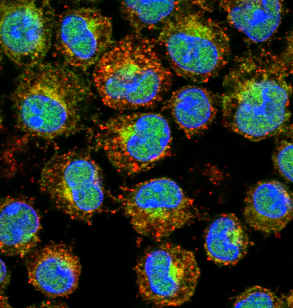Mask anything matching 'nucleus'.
Returning <instances> with one entry per match:
<instances>
[{"mask_svg": "<svg viewBox=\"0 0 293 308\" xmlns=\"http://www.w3.org/2000/svg\"><path fill=\"white\" fill-rule=\"evenodd\" d=\"M84 80L64 63L42 61L24 68L12 100L17 128L45 140L69 134L90 95Z\"/></svg>", "mask_w": 293, "mask_h": 308, "instance_id": "nucleus-1", "label": "nucleus"}, {"mask_svg": "<svg viewBox=\"0 0 293 308\" xmlns=\"http://www.w3.org/2000/svg\"><path fill=\"white\" fill-rule=\"evenodd\" d=\"M155 43L134 32L114 42L100 58L93 77L104 105L125 110L151 106L161 100L171 87L172 75Z\"/></svg>", "mask_w": 293, "mask_h": 308, "instance_id": "nucleus-2", "label": "nucleus"}, {"mask_svg": "<svg viewBox=\"0 0 293 308\" xmlns=\"http://www.w3.org/2000/svg\"><path fill=\"white\" fill-rule=\"evenodd\" d=\"M177 75L205 82L218 73L229 52L222 26L202 12L182 8L162 25L157 40Z\"/></svg>", "mask_w": 293, "mask_h": 308, "instance_id": "nucleus-3", "label": "nucleus"}, {"mask_svg": "<svg viewBox=\"0 0 293 308\" xmlns=\"http://www.w3.org/2000/svg\"><path fill=\"white\" fill-rule=\"evenodd\" d=\"M100 128L99 143L112 165L125 174L145 171L170 152V128L159 113L118 115L109 119Z\"/></svg>", "mask_w": 293, "mask_h": 308, "instance_id": "nucleus-4", "label": "nucleus"}, {"mask_svg": "<svg viewBox=\"0 0 293 308\" xmlns=\"http://www.w3.org/2000/svg\"><path fill=\"white\" fill-rule=\"evenodd\" d=\"M116 198L135 231L158 241L192 223L199 214L193 200L166 177L122 187Z\"/></svg>", "mask_w": 293, "mask_h": 308, "instance_id": "nucleus-5", "label": "nucleus"}, {"mask_svg": "<svg viewBox=\"0 0 293 308\" xmlns=\"http://www.w3.org/2000/svg\"><path fill=\"white\" fill-rule=\"evenodd\" d=\"M100 169L89 156L67 152L43 166L39 185L55 206L71 217L86 221L101 208L104 189Z\"/></svg>", "mask_w": 293, "mask_h": 308, "instance_id": "nucleus-6", "label": "nucleus"}, {"mask_svg": "<svg viewBox=\"0 0 293 308\" xmlns=\"http://www.w3.org/2000/svg\"><path fill=\"white\" fill-rule=\"evenodd\" d=\"M135 270L141 297L161 307L180 306L189 300L200 275L193 253L168 242L146 250L137 260Z\"/></svg>", "mask_w": 293, "mask_h": 308, "instance_id": "nucleus-7", "label": "nucleus"}, {"mask_svg": "<svg viewBox=\"0 0 293 308\" xmlns=\"http://www.w3.org/2000/svg\"><path fill=\"white\" fill-rule=\"evenodd\" d=\"M55 14L47 1L1 0L2 54L24 67L42 61L51 46Z\"/></svg>", "mask_w": 293, "mask_h": 308, "instance_id": "nucleus-8", "label": "nucleus"}, {"mask_svg": "<svg viewBox=\"0 0 293 308\" xmlns=\"http://www.w3.org/2000/svg\"><path fill=\"white\" fill-rule=\"evenodd\" d=\"M287 92L274 81L254 83L240 100L227 94L222 103L224 123L233 131L258 141L282 133L286 120Z\"/></svg>", "mask_w": 293, "mask_h": 308, "instance_id": "nucleus-9", "label": "nucleus"}, {"mask_svg": "<svg viewBox=\"0 0 293 308\" xmlns=\"http://www.w3.org/2000/svg\"><path fill=\"white\" fill-rule=\"evenodd\" d=\"M54 29L56 50L73 69L95 65L114 43L111 20L93 7L65 10L56 16Z\"/></svg>", "mask_w": 293, "mask_h": 308, "instance_id": "nucleus-10", "label": "nucleus"}, {"mask_svg": "<svg viewBox=\"0 0 293 308\" xmlns=\"http://www.w3.org/2000/svg\"><path fill=\"white\" fill-rule=\"evenodd\" d=\"M29 282L50 298L65 297L76 289L81 272L78 257L68 246L52 243L31 253L26 261Z\"/></svg>", "mask_w": 293, "mask_h": 308, "instance_id": "nucleus-11", "label": "nucleus"}, {"mask_svg": "<svg viewBox=\"0 0 293 308\" xmlns=\"http://www.w3.org/2000/svg\"><path fill=\"white\" fill-rule=\"evenodd\" d=\"M243 215L247 224L255 230L279 233L292 218L291 194L279 181L258 183L246 193Z\"/></svg>", "mask_w": 293, "mask_h": 308, "instance_id": "nucleus-12", "label": "nucleus"}, {"mask_svg": "<svg viewBox=\"0 0 293 308\" xmlns=\"http://www.w3.org/2000/svg\"><path fill=\"white\" fill-rule=\"evenodd\" d=\"M40 217L33 206L21 199L7 197L0 203V251L23 257L40 241Z\"/></svg>", "mask_w": 293, "mask_h": 308, "instance_id": "nucleus-13", "label": "nucleus"}, {"mask_svg": "<svg viewBox=\"0 0 293 308\" xmlns=\"http://www.w3.org/2000/svg\"><path fill=\"white\" fill-rule=\"evenodd\" d=\"M215 95L209 90L186 85L174 91L164 103L180 129L189 137L206 130L213 121L217 109Z\"/></svg>", "mask_w": 293, "mask_h": 308, "instance_id": "nucleus-14", "label": "nucleus"}, {"mask_svg": "<svg viewBox=\"0 0 293 308\" xmlns=\"http://www.w3.org/2000/svg\"><path fill=\"white\" fill-rule=\"evenodd\" d=\"M230 23L257 42L268 38L277 27L281 9L277 1H221Z\"/></svg>", "mask_w": 293, "mask_h": 308, "instance_id": "nucleus-15", "label": "nucleus"}, {"mask_svg": "<svg viewBox=\"0 0 293 308\" xmlns=\"http://www.w3.org/2000/svg\"><path fill=\"white\" fill-rule=\"evenodd\" d=\"M249 245L242 225L233 213L220 215L206 233L204 246L207 256L219 264H236L246 255Z\"/></svg>", "mask_w": 293, "mask_h": 308, "instance_id": "nucleus-16", "label": "nucleus"}, {"mask_svg": "<svg viewBox=\"0 0 293 308\" xmlns=\"http://www.w3.org/2000/svg\"><path fill=\"white\" fill-rule=\"evenodd\" d=\"M184 3L181 1L126 0L120 3V11L134 32L141 34L162 25Z\"/></svg>", "mask_w": 293, "mask_h": 308, "instance_id": "nucleus-17", "label": "nucleus"}, {"mask_svg": "<svg viewBox=\"0 0 293 308\" xmlns=\"http://www.w3.org/2000/svg\"><path fill=\"white\" fill-rule=\"evenodd\" d=\"M233 305L235 308H283L286 306L283 300L270 289L254 285L237 296Z\"/></svg>", "mask_w": 293, "mask_h": 308, "instance_id": "nucleus-18", "label": "nucleus"}, {"mask_svg": "<svg viewBox=\"0 0 293 308\" xmlns=\"http://www.w3.org/2000/svg\"><path fill=\"white\" fill-rule=\"evenodd\" d=\"M274 167L285 180L293 181V143L284 140L278 143L272 157Z\"/></svg>", "mask_w": 293, "mask_h": 308, "instance_id": "nucleus-19", "label": "nucleus"}, {"mask_svg": "<svg viewBox=\"0 0 293 308\" xmlns=\"http://www.w3.org/2000/svg\"><path fill=\"white\" fill-rule=\"evenodd\" d=\"M10 280V274L4 262L0 260V290L4 289L9 283Z\"/></svg>", "mask_w": 293, "mask_h": 308, "instance_id": "nucleus-20", "label": "nucleus"}]
</instances>
